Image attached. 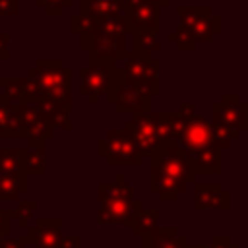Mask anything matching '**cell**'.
Returning <instances> with one entry per match:
<instances>
[{
	"label": "cell",
	"instance_id": "1",
	"mask_svg": "<svg viewBox=\"0 0 248 248\" xmlns=\"http://www.w3.org/2000/svg\"><path fill=\"white\" fill-rule=\"evenodd\" d=\"M198 182L192 157L174 141H163L149 157V190L161 202H176L190 184Z\"/></svg>",
	"mask_w": 248,
	"mask_h": 248
},
{
	"label": "cell",
	"instance_id": "2",
	"mask_svg": "<svg viewBox=\"0 0 248 248\" xmlns=\"http://www.w3.org/2000/svg\"><path fill=\"white\" fill-rule=\"evenodd\" d=\"M72 68L64 66L58 58H39L25 74V78L37 85L43 101H50L66 108H72Z\"/></svg>",
	"mask_w": 248,
	"mask_h": 248
},
{
	"label": "cell",
	"instance_id": "3",
	"mask_svg": "<svg viewBox=\"0 0 248 248\" xmlns=\"http://www.w3.org/2000/svg\"><path fill=\"white\" fill-rule=\"evenodd\" d=\"M118 72L120 76L134 83L143 95L155 97L161 93V62L155 56L138 54L132 50H124L120 56H116Z\"/></svg>",
	"mask_w": 248,
	"mask_h": 248
},
{
	"label": "cell",
	"instance_id": "4",
	"mask_svg": "<svg viewBox=\"0 0 248 248\" xmlns=\"http://www.w3.org/2000/svg\"><path fill=\"white\" fill-rule=\"evenodd\" d=\"M89 64L79 70V95L87 97L91 105L99 103L107 97L112 87L116 76V58H101L95 54H87Z\"/></svg>",
	"mask_w": 248,
	"mask_h": 248
},
{
	"label": "cell",
	"instance_id": "5",
	"mask_svg": "<svg viewBox=\"0 0 248 248\" xmlns=\"http://www.w3.org/2000/svg\"><path fill=\"white\" fill-rule=\"evenodd\" d=\"M178 27L186 29L194 43H211L215 35L223 31V17L213 12L211 6H178Z\"/></svg>",
	"mask_w": 248,
	"mask_h": 248
},
{
	"label": "cell",
	"instance_id": "6",
	"mask_svg": "<svg viewBox=\"0 0 248 248\" xmlns=\"http://www.w3.org/2000/svg\"><path fill=\"white\" fill-rule=\"evenodd\" d=\"M97 155L103 157L108 167H140L145 161L124 130H108L107 136L97 141Z\"/></svg>",
	"mask_w": 248,
	"mask_h": 248
},
{
	"label": "cell",
	"instance_id": "7",
	"mask_svg": "<svg viewBox=\"0 0 248 248\" xmlns=\"http://www.w3.org/2000/svg\"><path fill=\"white\" fill-rule=\"evenodd\" d=\"M105 101L114 107L116 112L120 114H141V112H151V97L143 95L134 83L126 81L118 68L116 76L112 81V87L108 89Z\"/></svg>",
	"mask_w": 248,
	"mask_h": 248
},
{
	"label": "cell",
	"instance_id": "8",
	"mask_svg": "<svg viewBox=\"0 0 248 248\" xmlns=\"http://www.w3.org/2000/svg\"><path fill=\"white\" fill-rule=\"evenodd\" d=\"M211 122L223 124L234 132H244L248 130V105L236 93H223L221 99L211 105Z\"/></svg>",
	"mask_w": 248,
	"mask_h": 248
},
{
	"label": "cell",
	"instance_id": "9",
	"mask_svg": "<svg viewBox=\"0 0 248 248\" xmlns=\"http://www.w3.org/2000/svg\"><path fill=\"white\" fill-rule=\"evenodd\" d=\"M124 132L130 136V140L134 141L136 149L143 155V159H149L151 153L161 145V140L155 132L153 110L134 114V118H128L124 122Z\"/></svg>",
	"mask_w": 248,
	"mask_h": 248
},
{
	"label": "cell",
	"instance_id": "10",
	"mask_svg": "<svg viewBox=\"0 0 248 248\" xmlns=\"http://www.w3.org/2000/svg\"><path fill=\"white\" fill-rule=\"evenodd\" d=\"M176 145L186 153V155H194L200 149L207 147V145H215L213 143V136H211V124L203 114H192L188 116L186 128L180 136V140L176 141Z\"/></svg>",
	"mask_w": 248,
	"mask_h": 248
},
{
	"label": "cell",
	"instance_id": "11",
	"mask_svg": "<svg viewBox=\"0 0 248 248\" xmlns=\"http://www.w3.org/2000/svg\"><path fill=\"white\" fill-rule=\"evenodd\" d=\"M23 236L33 248H56L64 236V221L60 217H39Z\"/></svg>",
	"mask_w": 248,
	"mask_h": 248
},
{
	"label": "cell",
	"instance_id": "12",
	"mask_svg": "<svg viewBox=\"0 0 248 248\" xmlns=\"http://www.w3.org/2000/svg\"><path fill=\"white\" fill-rule=\"evenodd\" d=\"M141 209H143V203L138 198H134V200H118V202H108V203H99L97 221L101 225L132 227Z\"/></svg>",
	"mask_w": 248,
	"mask_h": 248
},
{
	"label": "cell",
	"instance_id": "13",
	"mask_svg": "<svg viewBox=\"0 0 248 248\" xmlns=\"http://www.w3.org/2000/svg\"><path fill=\"white\" fill-rule=\"evenodd\" d=\"M19 122L25 130V140L31 141H46L54 138V128L43 118L35 103H19L16 105Z\"/></svg>",
	"mask_w": 248,
	"mask_h": 248
},
{
	"label": "cell",
	"instance_id": "14",
	"mask_svg": "<svg viewBox=\"0 0 248 248\" xmlns=\"http://www.w3.org/2000/svg\"><path fill=\"white\" fill-rule=\"evenodd\" d=\"M194 207L196 211H227L231 207V194L221 182H194Z\"/></svg>",
	"mask_w": 248,
	"mask_h": 248
},
{
	"label": "cell",
	"instance_id": "15",
	"mask_svg": "<svg viewBox=\"0 0 248 248\" xmlns=\"http://www.w3.org/2000/svg\"><path fill=\"white\" fill-rule=\"evenodd\" d=\"M79 50L87 54H95L101 58H116L126 50V39L124 37H112L101 31H95L91 35L78 37Z\"/></svg>",
	"mask_w": 248,
	"mask_h": 248
},
{
	"label": "cell",
	"instance_id": "16",
	"mask_svg": "<svg viewBox=\"0 0 248 248\" xmlns=\"http://www.w3.org/2000/svg\"><path fill=\"white\" fill-rule=\"evenodd\" d=\"M153 122H155V132L163 141H178L184 128H186V122H188V116L180 114L178 110H157L153 112Z\"/></svg>",
	"mask_w": 248,
	"mask_h": 248
},
{
	"label": "cell",
	"instance_id": "17",
	"mask_svg": "<svg viewBox=\"0 0 248 248\" xmlns=\"http://www.w3.org/2000/svg\"><path fill=\"white\" fill-rule=\"evenodd\" d=\"M124 17L130 25V33L136 29H161V10L145 2L126 6Z\"/></svg>",
	"mask_w": 248,
	"mask_h": 248
},
{
	"label": "cell",
	"instance_id": "18",
	"mask_svg": "<svg viewBox=\"0 0 248 248\" xmlns=\"http://www.w3.org/2000/svg\"><path fill=\"white\" fill-rule=\"evenodd\" d=\"M141 248H188L190 242L176 227H157L149 234L141 236Z\"/></svg>",
	"mask_w": 248,
	"mask_h": 248
},
{
	"label": "cell",
	"instance_id": "19",
	"mask_svg": "<svg viewBox=\"0 0 248 248\" xmlns=\"http://www.w3.org/2000/svg\"><path fill=\"white\" fill-rule=\"evenodd\" d=\"M21 170L27 176L45 174V170H46L45 141H31V140H27V145L21 151Z\"/></svg>",
	"mask_w": 248,
	"mask_h": 248
},
{
	"label": "cell",
	"instance_id": "20",
	"mask_svg": "<svg viewBox=\"0 0 248 248\" xmlns=\"http://www.w3.org/2000/svg\"><path fill=\"white\" fill-rule=\"evenodd\" d=\"M196 174H221L223 172V151L217 145H207L192 155Z\"/></svg>",
	"mask_w": 248,
	"mask_h": 248
},
{
	"label": "cell",
	"instance_id": "21",
	"mask_svg": "<svg viewBox=\"0 0 248 248\" xmlns=\"http://www.w3.org/2000/svg\"><path fill=\"white\" fill-rule=\"evenodd\" d=\"M134 188L128 184L126 176L118 172L112 182H99L97 184V200L99 203L118 202V200H134Z\"/></svg>",
	"mask_w": 248,
	"mask_h": 248
},
{
	"label": "cell",
	"instance_id": "22",
	"mask_svg": "<svg viewBox=\"0 0 248 248\" xmlns=\"http://www.w3.org/2000/svg\"><path fill=\"white\" fill-rule=\"evenodd\" d=\"M79 14H85L95 19L124 16L126 6L124 0H79Z\"/></svg>",
	"mask_w": 248,
	"mask_h": 248
},
{
	"label": "cell",
	"instance_id": "23",
	"mask_svg": "<svg viewBox=\"0 0 248 248\" xmlns=\"http://www.w3.org/2000/svg\"><path fill=\"white\" fill-rule=\"evenodd\" d=\"M0 140H25V130L19 122L17 108L8 103H0Z\"/></svg>",
	"mask_w": 248,
	"mask_h": 248
},
{
	"label": "cell",
	"instance_id": "24",
	"mask_svg": "<svg viewBox=\"0 0 248 248\" xmlns=\"http://www.w3.org/2000/svg\"><path fill=\"white\" fill-rule=\"evenodd\" d=\"M29 190V176L19 170L0 174V202H19V196Z\"/></svg>",
	"mask_w": 248,
	"mask_h": 248
},
{
	"label": "cell",
	"instance_id": "25",
	"mask_svg": "<svg viewBox=\"0 0 248 248\" xmlns=\"http://www.w3.org/2000/svg\"><path fill=\"white\" fill-rule=\"evenodd\" d=\"M39 112L43 114V118L54 128V130H64V132H70L72 130V120H70V114H72V108H66V107H60L56 103H50V101H37L35 103Z\"/></svg>",
	"mask_w": 248,
	"mask_h": 248
},
{
	"label": "cell",
	"instance_id": "26",
	"mask_svg": "<svg viewBox=\"0 0 248 248\" xmlns=\"http://www.w3.org/2000/svg\"><path fill=\"white\" fill-rule=\"evenodd\" d=\"M130 39H132V52H138V54L153 56L161 48L159 29H136L130 33Z\"/></svg>",
	"mask_w": 248,
	"mask_h": 248
},
{
	"label": "cell",
	"instance_id": "27",
	"mask_svg": "<svg viewBox=\"0 0 248 248\" xmlns=\"http://www.w3.org/2000/svg\"><path fill=\"white\" fill-rule=\"evenodd\" d=\"M21 87H23V76H0V97L4 103L14 107L23 103Z\"/></svg>",
	"mask_w": 248,
	"mask_h": 248
},
{
	"label": "cell",
	"instance_id": "28",
	"mask_svg": "<svg viewBox=\"0 0 248 248\" xmlns=\"http://www.w3.org/2000/svg\"><path fill=\"white\" fill-rule=\"evenodd\" d=\"M159 219H161V211L159 209H141L140 211V215L136 217V221H134V225L130 227L132 229V234L134 236H145V234H149L151 231H155L157 227H159Z\"/></svg>",
	"mask_w": 248,
	"mask_h": 248
},
{
	"label": "cell",
	"instance_id": "29",
	"mask_svg": "<svg viewBox=\"0 0 248 248\" xmlns=\"http://www.w3.org/2000/svg\"><path fill=\"white\" fill-rule=\"evenodd\" d=\"M23 147H0V174H12L21 170Z\"/></svg>",
	"mask_w": 248,
	"mask_h": 248
},
{
	"label": "cell",
	"instance_id": "30",
	"mask_svg": "<svg viewBox=\"0 0 248 248\" xmlns=\"http://www.w3.org/2000/svg\"><path fill=\"white\" fill-rule=\"evenodd\" d=\"M70 31L78 37H83V35H91L97 31V19L95 17H89L85 14H72L70 17Z\"/></svg>",
	"mask_w": 248,
	"mask_h": 248
},
{
	"label": "cell",
	"instance_id": "31",
	"mask_svg": "<svg viewBox=\"0 0 248 248\" xmlns=\"http://www.w3.org/2000/svg\"><path fill=\"white\" fill-rule=\"evenodd\" d=\"M211 124V136H213V143L223 151L227 147H231V143L234 140L240 138V132H234L223 124H217V122H209Z\"/></svg>",
	"mask_w": 248,
	"mask_h": 248
},
{
	"label": "cell",
	"instance_id": "32",
	"mask_svg": "<svg viewBox=\"0 0 248 248\" xmlns=\"http://www.w3.org/2000/svg\"><path fill=\"white\" fill-rule=\"evenodd\" d=\"M37 211V200H19L17 209H14V219L19 229H27L31 219L35 217Z\"/></svg>",
	"mask_w": 248,
	"mask_h": 248
},
{
	"label": "cell",
	"instance_id": "33",
	"mask_svg": "<svg viewBox=\"0 0 248 248\" xmlns=\"http://www.w3.org/2000/svg\"><path fill=\"white\" fill-rule=\"evenodd\" d=\"M167 39H169V43H172L180 52H194V50H196V43H194L192 35H190L186 29L178 27V25H176L174 31H170V33L167 35Z\"/></svg>",
	"mask_w": 248,
	"mask_h": 248
},
{
	"label": "cell",
	"instance_id": "34",
	"mask_svg": "<svg viewBox=\"0 0 248 248\" xmlns=\"http://www.w3.org/2000/svg\"><path fill=\"white\" fill-rule=\"evenodd\" d=\"M72 2L74 0H35V4L43 8L46 16H62L64 10L72 6Z\"/></svg>",
	"mask_w": 248,
	"mask_h": 248
},
{
	"label": "cell",
	"instance_id": "35",
	"mask_svg": "<svg viewBox=\"0 0 248 248\" xmlns=\"http://www.w3.org/2000/svg\"><path fill=\"white\" fill-rule=\"evenodd\" d=\"M12 219H14V211L0 209V238L10 236V232H12Z\"/></svg>",
	"mask_w": 248,
	"mask_h": 248
},
{
	"label": "cell",
	"instance_id": "36",
	"mask_svg": "<svg viewBox=\"0 0 248 248\" xmlns=\"http://www.w3.org/2000/svg\"><path fill=\"white\" fill-rule=\"evenodd\" d=\"M0 16L2 17L19 16V0H0Z\"/></svg>",
	"mask_w": 248,
	"mask_h": 248
},
{
	"label": "cell",
	"instance_id": "37",
	"mask_svg": "<svg viewBox=\"0 0 248 248\" xmlns=\"http://www.w3.org/2000/svg\"><path fill=\"white\" fill-rule=\"evenodd\" d=\"M10 41H12V33L8 31H0V60H10Z\"/></svg>",
	"mask_w": 248,
	"mask_h": 248
},
{
	"label": "cell",
	"instance_id": "38",
	"mask_svg": "<svg viewBox=\"0 0 248 248\" xmlns=\"http://www.w3.org/2000/svg\"><path fill=\"white\" fill-rule=\"evenodd\" d=\"M56 248H81V236L79 234H64Z\"/></svg>",
	"mask_w": 248,
	"mask_h": 248
},
{
	"label": "cell",
	"instance_id": "39",
	"mask_svg": "<svg viewBox=\"0 0 248 248\" xmlns=\"http://www.w3.org/2000/svg\"><path fill=\"white\" fill-rule=\"evenodd\" d=\"M27 242H25V236H6V238H0V248H25Z\"/></svg>",
	"mask_w": 248,
	"mask_h": 248
},
{
	"label": "cell",
	"instance_id": "40",
	"mask_svg": "<svg viewBox=\"0 0 248 248\" xmlns=\"http://www.w3.org/2000/svg\"><path fill=\"white\" fill-rule=\"evenodd\" d=\"M232 246V238L229 234H215L209 242V248H231Z\"/></svg>",
	"mask_w": 248,
	"mask_h": 248
},
{
	"label": "cell",
	"instance_id": "41",
	"mask_svg": "<svg viewBox=\"0 0 248 248\" xmlns=\"http://www.w3.org/2000/svg\"><path fill=\"white\" fill-rule=\"evenodd\" d=\"M134 2H145V4H151V6L159 8V10L165 8V6H169V0H124V6H130Z\"/></svg>",
	"mask_w": 248,
	"mask_h": 248
},
{
	"label": "cell",
	"instance_id": "42",
	"mask_svg": "<svg viewBox=\"0 0 248 248\" xmlns=\"http://www.w3.org/2000/svg\"><path fill=\"white\" fill-rule=\"evenodd\" d=\"M178 112L184 114V116H192V114H196V103H182V105L178 107Z\"/></svg>",
	"mask_w": 248,
	"mask_h": 248
},
{
	"label": "cell",
	"instance_id": "43",
	"mask_svg": "<svg viewBox=\"0 0 248 248\" xmlns=\"http://www.w3.org/2000/svg\"><path fill=\"white\" fill-rule=\"evenodd\" d=\"M190 248H209V244H190Z\"/></svg>",
	"mask_w": 248,
	"mask_h": 248
},
{
	"label": "cell",
	"instance_id": "44",
	"mask_svg": "<svg viewBox=\"0 0 248 248\" xmlns=\"http://www.w3.org/2000/svg\"><path fill=\"white\" fill-rule=\"evenodd\" d=\"M231 248H240V244H234V242H232V246H231Z\"/></svg>",
	"mask_w": 248,
	"mask_h": 248
},
{
	"label": "cell",
	"instance_id": "45",
	"mask_svg": "<svg viewBox=\"0 0 248 248\" xmlns=\"http://www.w3.org/2000/svg\"><path fill=\"white\" fill-rule=\"evenodd\" d=\"M0 103H2V97H0Z\"/></svg>",
	"mask_w": 248,
	"mask_h": 248
},
{
	"label": "cell",
	"instance_id": "46",
	"mask_svg": "<svg viewBox=\"0 0 248 248\" xmlns=\"http://www.w3.org/2000/svg\"><path fill=\"white\" fill-rule=\"evenodd\" d=\"M188 248H190V246H188Z\"/></svg>",
	"mask_w": 248,
	"mask_h": 248
}]
</instances>
